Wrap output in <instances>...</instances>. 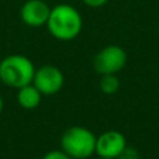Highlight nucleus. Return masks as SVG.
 <instances>
[{
  "label": "nucleus",
  "instance_id": "obj_1",
  "mask_svg": "<svg viewBox=\"0 0 159 159\" xmlns=\"http://www.w3.org/2000/svg\"><path fill=\"white\" fill-rule=\"evenodd\" d=\"M48 31L59 41H73L82 31V16L74 6L61 3L50 8Z\"/></svg>",
  "mask_w": 159,
  "mask_h": 159
},
{
  "label": "nucleus",
  "instance_id": "obj_2",
  "mask_svg": "<svg viewBox=\"0 0 159 159\" xmlns=\"http://www.w3.org/2000/svg\"><path fill=\"white\" fill-rule=\"evenodd\" d=\"M35 66L24 55L6 56L0 61V81L11 88H22L28 84H32L35 75Z\"/></svg>",
  "mask_w": 159,
  "mask_h": 159
},
{
  "label": "nucleus",
  "instance_id": "obj_3",
  "mask_svg": "<svg viewBox=\"0 0 159 159\" xmlns=\"http://www.w3.org/2000/svg\"><path fill=\"white\" fill-rule=\"evenodd\" d=\"M60 147L73 159H87L95 154L96 135L87 127L73 126L63 133Z\"/></svg>",
  "mask_w": 159,
  "mask_h": 159
},
{
  "label": "nucleus",
  "instance_id": "obj_4",
  "mask_svg": "<svg viewBox=\"0 0 159 159\" xmlns=\"http://www.w3.org/2000/svg\"><path fill=\"white\" fill-rule=\"evenodd\" d=\"M127 63V53L119 45H107L93 57V69L98 74H117Z\"/></svg>",
  "mask_w": 159,
  "mask_h": 159
},
{
  "label": "nucleus",
  "instance_id": "obj_5",
  "mask_svg": "<svg viewBox=\"0 0 159 159\" xmlns=\"http://www.w3.org/2000/svg\"><path fill=\"white\" fill-rule=\"evenodd\" d=\"M32 84L42 95H55L63 88L64 75L60 69L52 64H46L35 70Z\"/></svg>",
  "mask_w": 159,
  "mask_h": 159
},
{
  "label": "nucleus",
  "instance_id": "obj_6",
  "mask_svg": "<svg viewBox=\"0 0 159 159\" xmlns=\"http://www.w3.org/2000/svg\"><path fill=\"white\" fill-rule=\"evenodd\" d=\"M126 137L120 131L110 130V131H105L103 134L96 137L95 154L99 158L117 159L121 155V152L126 149Z\"/></svg>",
  "mask_w": 159,
  "mask_h": 159
},
{
  "label": "nucleus",
  "instance_id": "obj_7",
  "mask_svg": "<svg viewBox=\"0 0 159 159\" xmlns=\"http://www.w3.org/2000/svg\"><path fill=\"white\" fill-rule=\"evenodd\" d=\"M50 8L45 0H27L20 8V18L28 27H43L49 20Z\"/></svg>",
  "mask_w": 159,
  "mask_h": 159
},
{
  "label": "nucleus",
  "instance_id": "obj_8",
  "mask_svg": "<svg viewBox=\"0 0 159 159\" xmlns=\"http://www.w3.org/2000/svg\"><path fill=\"white\" fill-rule=\"evenodd\" d=\"M42 99V93L36 89L34 84H28L22 88H18L17 91V102L22 109L32 110L39 106Z\"/></svg>",
  "mask_w": 159,
  "mask_h": 159
},
{
  "label": "nucleus",
  "instance_id": "obj_9",
  "mask_svg": "<svg viewBox=\"0 0 159 159\" xmlns=\"http://www.w3.org/2000/svg\"><path fill=\"white\" fill-rule=\"evenodd\" d=\"M99 88L103 93L106 95H113L119 91L120 88V81H119L116 74H106L101 75V81H99Z\"/></svg>",
  "mask_w": 159,
  "mask_h": 159
},
{
  "label": "nucleus",
  "instance_id": "obj_10",
  "mask_svg": "<svg viewBox=\"0 0 159 159\" xmlns=\"http://www.w3.org/2000/svg\"><path fill=\"white\" fill-rule=\"evenodd\" d=\"M42 159H73V158L69 157V155H67L64 151H61V149L60 151L56 149V151H49Z\"/></svg>",
  "mask_w": 159,
  "mask_h": 159
},
{
  "label": "nucleus",
  "instance_id": "obj_11",
  "mask_svg": "<svg viewBox=\"0 0 159 159\" xmlns=\"http://www.w3.org/2000/svg\"><path fill=\"white\" fill-rule=\"evenodd\" d=\"M117 159H138V154L134 148H131V147L127 145L126 149L121 152V155Z\"/></svg>",
  "mask_w": 159,
  "mask_h": 159
},
{
  "label": "nucleus",
  "instance_id": "obj_12",
  "mask_svg": "<svg viewBox=\"0 0 159 159\" xmlns=\"http://www.w3.org/2000/svg\"><path fill=\"white\" fill-rule=\"evenodd\" d=\"M107 2H109V0H82V3H84L85 6H88V7H92V8L102 7V6H105Z\"/></svg>",
  "mask_w": 159,
  "mask_h": 159
},
{
  "label": "nucleus",
  "instance_id": "obj_13",
  "mask_svg": "<svg viewBox=\"0 0 159 159\" xmlns=\"http://www.w3.org/2000/svg\"><path fill=\"white\" fill-rule=\"evenodd\" d=\"M2 112H3V98L0 95V115H2Z\"/></svg>",
  "mask_w": 159,
  "mask_h": 159
},
{
  "label": "nucleus",
  "instance_id": "obj_14",
  "mask_svg": "<svg viewBox=\"0 0 159 159\" xmlns=\"http://www.w3.org/2000/svg\"><path fill=\"white\" fill-rule=\"evenodd\" d=\"M101 159H107V158H101Z\"/></svg>",
  "mask_w": 159,
  "mask_h": 159
}]
</instances>
